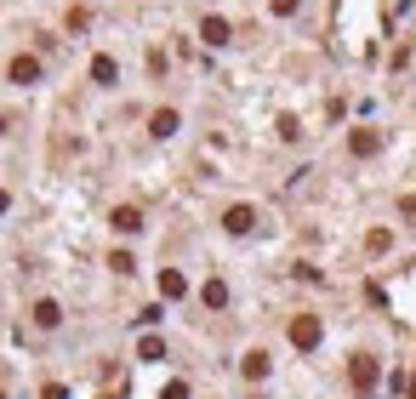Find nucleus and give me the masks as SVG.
Returning a JSON list of instances; mask_svg holds the SVG:
<instances>
[{
	"label": "nucleus",
	"mask_w": 416,
	"mask_h": 399,
	"mask_svg": "<svg viewBox=\"0 0 416 399\" xmlns=\"http://www.w3.org/2000/svg\"><path fill=\"white\" fill-rule=\"evenodd\" d=\"M223 229H228V234H251V229H257V211H251V205H228V211H223Z\"/></svg>",
	"instance_id": "f257e3e1"
},
{
	"label": "nucleus",
	"mask_w": 416,
	"mask_h": 399,
	"mask_svg": "<svg viewBox=\"0 0 416 399\" xmlns=\"http://www.w3.org/2000/svg\"><path fill=\"white\" fill-rule=\"evenodd\" d=\"M291 342L314 348V342H319V320H314V314H297V320H291Z\"/></svg>",
	"instance_id": "f03ea898"
},
{
	"label": "nucleus",
	"mask_w": 416,
	"mask_h": 399,
	"mask_svg": "<svg viewBox=\"0 0 416 399\" xmlns=\"http://www.w3.org/2000/svg\"><path fill=\"white\" fill-rule=\"evenodd\" d=\"M354 388H359V393L377 388V360H370V353H359V360H354Z\"/></svg>",
	"instance_id": "7ed1b4c3"
},
{
	"label": "nucleus",
	"mask_w": 416,
	"mask_h": 399,
	"mask_svg": "<svg viewBox=\"0 0 416 399\" xmlns=\"http://www.w3.org/2000/svg\"><path fill=\"white\" fill-rule=\"evenodd\" d=\"M6 74H12L18 86H34V80H40V58H12V69H6Z\"/></svg>",
	"instance_id": "20e7f679"
},
{
	"label": "nucleus",
	"mask_w": 416,
	"mask_h": 399,
	"mask_svg": "<svg viewBox=\"0 0 416 399\" xmlns=\"http://www.w3.org/2000/svg\"><path fill=\"white\" fill-rule=\"evenodd\" d=\"M109 223H114L120 234H137V229H143V211H137V205H120V211L109 217Z\"/></svg>",
	"instance_id": "39448f33"
},
{
	"label": "nucleus",
	"mask_w": 416,
	"mask_h": 399,
	"mask_svg": "<svg viewBox=\"0 0 416 399\" xmlns=\"http://www.w3.org/2000/svg\"><path fill=\"white\" fill-rule=\"evenodd\" d=\"M57 320H63L57 302H34V325H40V331H57Z\"/></svg>",
	"instance_id": "423d86ee"
},
{
	"label": "nucleus",
	"mask_w": 416,
	"mask_h": 399,
	"mask_svg": "<svg viewBox=\"0 0 416 399\" xmlns=\"http://www.w3.org/2000/svg\"><path fill=\"white\" fill-rule=\"evenodd\" d=\"M148 131H154V137H172V131H177V114H172V109H160V114L148 120Z\"/></svg>",
	"instance_id": "0eeeda50"
},
{
	"label": "nucleus",
	"mask_w": 416,
	"mask_h": 399,
	"mask_svg": "<svg viewBox=\"0 0 416 399\" xmlns=\"http://www.w3.org/2000/svg\"><path fill=\"white\" fill-rule=\"evenodd\" d=\"M245 377H251V382L268 377V353H263V348H257V353H245Z\"/></svg>",
	"instance_id": "6e6552de"
},
{
	"label": "nucleus",
	"mask_w": 416,
	"mask_h": 399,
	"mask_svg": "<svg viewBox=\"0 0 416 399\" xmlns=\"http://www.w3.org/2000/svg\"><path fill=\"white\" fill-rule=\"evenodd\" d=\"M200 34L212 40V46H223V40H228V23H223V18H205V23H200Z\"/></svg>",
	"instance_id": "1a4fd4ad"
},
{
	"label": "nucleus",
	"mask_w": 416,
	"mask_h": 399,
	"mask_svg": "<svg viewBox=\"0 0 416 399\" xmlns=\"http://www.w3.org/2000/svg\"><path fill=\"white\" fill-rule=\"evenodd\" d=\"M160 291H165V297H183V291H188V280H183L177 269H165V274H160Z\"/></svg>",
	"instance_id": "9d476101"
},
{
	"label": "nucleus",
	"mask_w": 416,
	"mask_h": 399,
	"mask_svg": "<svg viewBox=\"0 0 416 399\" xmlns=\"http://www.w3.org/2000/svg\"><path fill=\"white\" fill-rule=\"evenodd\" d=\"M200 297H205V308H223V302H228V285H223V280H205Z\"/></svg>",
	"instance_id": "9b49d317"
},
{
	"label": "nucleus",
	"mask_w": 416,
	"mask_h": 399,
	"mask_svg": "<svg viewBox=\"0 0 416 399\" xmlns=\"http://www.w3.org/2000/svg\"><path fill=\"white\" fill-rule=\"evenodd\" d=\"M348 149H354V154H377V131H354Z\"/></svg>",
	"instance_id": "f8f14e48"
},
{
	"label": "nucleus",
	"mask_w": 416,
	"mask_h": 399,
	"mask_svg": "<svg viewBox=\"0 0 416 399\" xmlns=\"http://www.w3.org/2000/svg\"><path fill=\"white\" fill-rule=\"evenodd\" d=\"M114 74H120L114 58H97V63H92V80H97V86H114Z\"/></svg>",
	"instance_id": "ddd939ff"
},
{
	"label": "nucleus",
	"mask_w": 416,
	"mask_h": 399,
	"mask_svg": "<svg viewBox=\"0 0 416 399\" xmlns=\"http://www.w3.org/2000/svg\"><path fill=\"white\" fill-rule=\"evenodd\" d=\"M137 353H143V360H160V353H165V342H160V337H143V348H137Z\"/></svg>",
	"instance_id": "4468645a"
},
{
	"label": "nucleus",
	"mask_w": 416,
	"mask_h": 399,
	"mask_svg": "<svg viewBox=\"0 0 416 399\" xmlns=\"http://www.w3.org/2000/svg\"><path fill=\"white\" fill-rule=\"evenodd\" d=\"M165 399H188V382H172V388H165Z\"/></svg>",
	"instance_id": "2eb2a0df"
},
{
	"label": "nucleus",
	"mask_w": 416,
	"mask_h": 399,
	"mask_svg": "<svg viewBox=\"0 0 416 399\" xmlns=\"http://www.w3.org/2000/svg\"><path fill=\"white\" fill-rule=\"evenodd\" d=\"M274 12H279V18H291V12H297V0H274Z\"/></svg>",
	"instance_id": "dca6fc26"
},
{
	"label": "nucleus",
	"mask_w": 416,
	"mask_h": 399,
	"mask_svg": "<svg viewBox=\"0 0 416 399\" xmlns=\"http://www.w3.org/2000/svg\"><path fill=\"white\" fill-rule=\"evenodd\" d=\"M399 211H405V217H410V223H416V194H410V200H405V205H399Z\"/></svg>",
	"instance_id": "f3484780"
},
{
	"label": "nucleus",
	"mask_w": 416,
	"mask_h": 399,
	"mask_svg": "<svg viewBox=\"0 0 416 399\" xmlns=\"http://www.w3.org/2000/svg\"><path fill=\"white\" fill-rule=\"evenodd\" d=\"M0 211H6V194H0Z\"/></svg>",
	"instance_id": "a211bd4d"
},
{
	"label": "nucleus",
	"mask_w": 416,
	"mask_h": 399,
	"mask_svg": "<svg viewBox=\"0 0 416 399\" xmlns=\"http://www.w3.org/2000/svg\"><path fill=\"white\" fill-rule=\"evenodd\" d=\"M0 131H6V114H0Z\"/></svg>",
	"instance_id": "6ab92c4d"
}]
</instances>
